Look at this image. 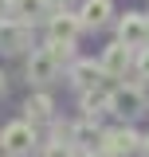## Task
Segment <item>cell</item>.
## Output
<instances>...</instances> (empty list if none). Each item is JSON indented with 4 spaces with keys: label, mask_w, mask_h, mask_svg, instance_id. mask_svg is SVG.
Here are the masks:
<instances>
[{
    "label": "cell",
    "mask_w": 149,
    "mask_h": 157,
    "mask_svg": "<svg viewBox=\"0 0 149 157\" xmlns=\"http://www.w3.org/2000/svg\"><path fill=\"white\" fill-rule=\"evenodd\" d=\"M145 110H149V102H145L141 82H118L110 90V114H118L122 122H133V118H141Z\"/></svg>",
    "instance_id": "1"
},
{
    "label": "cell",
    "mask_w": 149,
    "mask_h": 157,
    "mask_svg": "<svg viewBox=\"0 0 149 157\" xmlns=\"http://www.w3.org/2000/svg\"><path fill=\"white\" fill-rule=\"evenodd\" d=\"M36 126L28 122V118H20V122H8L4 130H0V149L8 157H32L36 153Z\"/></svg>",
    "instance_id": "2"
},
{
    "label": "cell",
    "mask_w": 149,
    "mask_h": 157,
    "mask_svg": "<svg viewBox=\"0 0 149 157\" xmlns=\"http://www.w3.org/2000/svg\"><path fill=\"white\" fill-rule=\"evenodd\" d=\"M98 149L110 153V157H133V153H141V134L130 122L126 126H110V130L98 134Z\"/></svg>",
    "instance_id": "3"
},
{
    "label": "cell",
    "mask_w": 149,
    "mask_h": 157,
    "mask_svg": "<svg viewBox=\"0 0 149 157\" xmlns=\"http://www.w3.org/2000/svg\"><path fill=\"white\" fill-rule=\"evenodd\" d=\"M32 32H36V24H24V20H16V16H0V51H4V55L28 51V47H32Z\"/></svg>",
    "instance_id": "4"
},
{
    "label": "cell",
    "mask_w": 149,
    "mask_h": 157,
    "mask_svg": "<svg viewBox=\"0 0 149 157\" xmlns=\"http://www.w3.org/2000/svg\"><path fill=\"white\" fill-rule=\"evenodd\" d=\"M98 67H102V75H110V78H126V71L133 67V47H126L122 39H114L110 47H102Z\"/></svg>",
    "instance_id": "5"
},
{
    "label": "cell",
    "mask_w": 149,
    "mask_h": 157,
    "mask_svg": "<svg viewBox=\"0 0 149 157\" xmlns=\"http://www.w3.org/2000/svg\"><path fill=\"white\" fill-rule=\"evenodd\" d=\"M78 32H82V24H78V16L71 8H59V12L47 16V39L51 43H74Z\"/></svg>",
    "instance_id": "6"
},
{
    "label": "cell",
    "mask_w": 149,
    "mask_h": 157,
    "mask_svg": "<svg viewBox=\"0 0 149 157\" xmlns=\"http://www.w3.org/2000/svg\"><path fill=\"white\" fill-rule=\"evenodd\" d=\"M118 39L126 43V47H149V16L141 12H126V16L118 20Z\"/></svg>",
    "instance_id": "7"
},
{
    "label": "cell",
    "mask_w": 149,
    "mask_h": 157,
    "mask_svg": "<svg viewBox=\"0 0 149 157\" xmlns=\"http://www.w3.org/2000/svg\"><path fill=\"white\" fill-rule=\"evenodd\" d=\"M24 71H28V78H32L36 86H47V82L59 78V59L51 55L47 47H39V51L28 55V67H24Z\"/></svg>",
    "instance_id": "8"
},
{
    "label": "cell",
    "mask_w": 149,
    "mask_h": 157,
    "mask_svg": "<svg viewBox=\"0 0 149 157\" xmlns=\"http://www.w3.org/2000/svg\"><path fill=\"white\" fill-rule=\"evenodd\" d=\"M67 78H71L74 90H90V86H98V82H102V67H98L94 59H71Z\"/></svg>",
    "instance_id": "9"
},
{
    "label": "cell",
    "mask_w": 149,
    "mask_h": 157,
    "mask_svg": "<svg viewBox=\"0 0 149 157\" xmlns=\"http://www.w3.org/2000/svg\"><path fill=\"white\" fill-rule=\"evenodd\" d=\"M114 16V0H82V8H78V24L82 28H102L106 20Z\"/></svg>",
    "instance_id": "10"
},
{
    "label": "cell",
    "mask_w": 149,
    "mask_h": 157,
    "mask_svg": "<svg viewBox=\"0 0 149 157\" xmlns=\"http://www.w3.org/2000/svg\"><path fill=\"white\" fill-rule=\"evenodd\" d=\"M98 122H90V118H82V122H74V126H67V141H71L74 149H94L98 145Z\"/></svg>",
    "instance_id": "11"
},
{
    "label": "cell",
    "mask_w": 149,
    "mask_h": 157,
    "mask_svg": "<svg viewBox=\"0 0 149 157\" xmlns=\"http://www.w3.org/2000/svg\"><path fill=\"white\" fill-rule=\"evenodd\" d=\"M51 114H55V98L51 94H32L28 102H24V118L32 122V126H39V122H51Z\"/></svg>",
    "instance_id": "12"
},
{
    "label": "cell",
    "mask_w": 149,
    "mask_h": 157,
    "mask_svg": "<svg viewBox=\"0 0 149 157\" xmlns=\"http://www.w3.org/2000/svg\"><path fill=\"white\" fill-rule=\"evenodd\" d=\"M102 114H110V90H98V86L82 90V118L98 122Z\"/></svg>",
    "instance_id": "13"
},
{
    "label": "cell",
    "mask_w": 149,
    "mask_h": 157,
    "mask_svg": "<svg viewBox=\"0 0 149 157\" xmlns=\"http://www.w3.org/2000/svg\"><path fill=\"white\" fill-rule=\"evenodd\" d=\"M51 8H47V0H12V12L8 16L24 20V24H36L39 16H47Z\"/></svg>",
    "instance_id": "14"
},
{
    "label": "cell",
    "mask_w": 149,
    "mask_h": 157,
    "mask_svg": "<svg viewBox=\"0 0 149 157\" xmlns=\"http://www.w3.org/2000/svg\"><path fill=\"white\" fill-rule=\"evenodd\" d=\"M39 157H74V145L71 141H63V137H51L47 145H43V153Z\"/></svg>",
    "instance_id": "15"
},
{
    "label": "cell",
    "mask_w": 149,
    "mask_h": 157,
    "mask_svg": "<svg viewBox=\"0 0 149 157\" xmlns=\"http://www.w3.org/2000/svg\"><path fill=\"white\" fill-rule=\"evenodd\" d=\"M47 51H51V55L59 59V67H63V63L74 59V43H51V39H47Z\"/></svg>",
    "instance_id": "16"
},
{
    "label": "cell",
    "mask_w": 149,
    "mask_h": 157,
    "mask_svg": "<svg viewBox=\"0 0 149 157\" xmlns=\"http://www.w3.org/2000/svg\"><path fill=\"white\" fill-rule=\"evenodd\" d=\"M133 67H137V75L149 78V47H137V55H133Z\"/></svg>",
    "instance_id": "17"
},
{
    "label": "cell",
    "mask_w": 149,
    "mask_h": 157,
    "mask_svg": "<svg viewBox=\"0 0 149 157\" xmlns=\"http://www.w3.org/2000/svg\"><path fill=\"white\" fill-rule=\"evenodd\" d=\"M74 0H47V8H51V12H59V8H71Z\"/></svg>",
    "instance_id": "18"
},
{
    "label": "cell",
    "mask_w": 149,
    "mask_h": 157,
    "mask_svg": "<svg viewBox=\"0 0 149 157\" xmlns=\"http://www.w3.org/2000/svg\"><path fill=\"white\" fill-rule=\"evenodd\" d=\"M82 157H110V153H102V149L94 145V149H82Z\"/></svg>",
    "instance_id": "19"
},
{
    "label": "cell",
    "mask_w": 149,
    "mask_h": 157,
    "mask_svg": "<svg viewBox=\"0 0 149 157\" xmlns=\"http://www.w3.org/2000/svg\"><path fill=\"white\" fill-rule=\"evenodd\" d=\"M12 12V0H0V16H8Z\"/></svg>",
    "instance_id": "20"
},
{
    "label": "cell",
    "mask_w": 149,
    "mask_h": 157,
    "mask_svg": "<svg viewBox=\"0 0 149 157\" xmlns=\"http://www.w3.org/2000/svg\"><path fill=\"white\" fill-rule=\"evenodd\" d=\"M4 90H8V78H4V71H0V98H4Z\"/></svg>",
    "instance_id": "21"
},
{
    "label": "cell",
    "mask_w": 149,
    "mask_h": 157,
    "mask_svg": "<svg viewBox=\"0 0 149 157\" xmlns=\"http://www.w3.org/2000/svg\"><path fill=\"white\" fill-rule=\"evenodd\" d=\"M141 153H145V157H149V134H145V137H141Z\"/></svg>",
    "instance_id": "22"
},
{
    "label": "cell",
    "mask_w": 149,
    "mask_h": 157,
    "mask_svg": "<svg viewBox=\"0 0 149 157\" xmlns=\"http://www.w3.org/2000/svg\"><path fill=\"white\" fill-rule=\"evenodd\" d=\"M4 157H8V153H4Z\"/></svg>",
    "instance_id": "23"
}]
</instances>
